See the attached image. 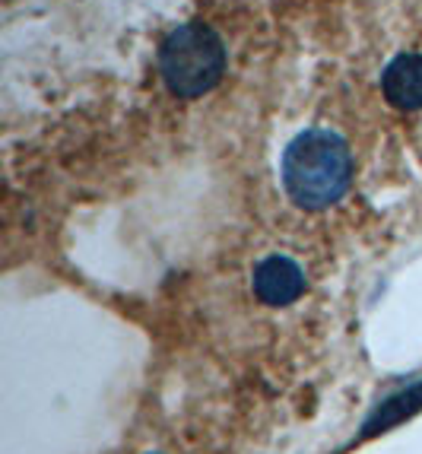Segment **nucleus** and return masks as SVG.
I'll return each instance as SVG.
<instances>
[{"label": "nucleus", "mask_w": 422, "mask_h": 454, "mask_svg": "<svg viewBox=\"0 0 422 454\" xmlns=\"http://www.w3.org/2000/svg\"><path fill=\"white\" fill-rule=\"evenodd\" d=\"M159 74L172 96H204L226 74V45L210 26L184 23L168 32L159 48Z\"/></svg>", "instance_id": "nucleus-2"}, {"label": "nucleus", "mask_w": 422, "mask_h": 454, "mask_svg": "<svg viewBox=\"0 0 422 454\" xmlns=\"http://www.w3.org/2000/svg\"><path fill=\"white\" fill-rule=\"evenodd\" d=\"M385 98L400 112H419L422 108V54H397L381 74Z\"/></svg>", "instance_id": "nucleus-4"}, {"label": "nucleus", "mask_w": 422, "mask_h": 454, "mask_svg": "<svg viewBox=\"0 0 422 454\" xmlns=\"http://www.w3.org/2000/svg\"><path fill=\"white\" fill-rule=\"evenodd\" d=\"M283 188L305 210H324L347 194L353 182V156L347 140L331 128H309L283 153Z\"/></svg>", "instance_id": "nucleus-1"}, {"label": "nucleus", "mask_w": 422, "mask_h": 454, "mask_svg": "<svg viewBox=\"0 0 422 454\" xmlns=\"http://www.w3.org/2000/svg\"><path fill=\"white\" fill-rule=\"evenodd\" d=\"M251 286H254V295L264 305L283 309V305H293L305 293V273L286 254H270V258H264L254 267Z\"/></svg>", "instance_id": "nucleus-3"}, {"label": "nucleus", "mask_w": 422, "mask_h": 454, "mask_svg": "<svg viewBox=\"0 0 422 454\" xmlns=\"http://www.w3.org/2000/svg\"><path fill=\"white\" fill-rule=\"evenodd\" d=\"M419 407H422V381L410 387V391H400L397 397H391L387 403H381L375 417L365 423V435H371V432H385L387 426L403 423V419H407L410 413H416Z\"/></svg>", "instance_id": "nucleus-5"}]
</instances>
